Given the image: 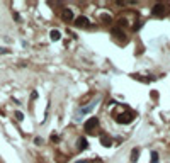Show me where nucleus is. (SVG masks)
<instances>
[{
    "mask_svg": "<svg viewBox=\"0 0 170 163\" xmlns=\"http://www.w3.org/2000/svg\"><path fill=\"white\" fill-rule=\"evenodd\" d=\"M87 148V139L85 138H80V139H78V150H85Z\"/></svg>",
    "mask_w": 170,
    "mask_h": 163,
    "instance_id": "7",
    "label": "nucleus"
},
{
    "mask_svg": "<svg viewBox=\"0 0 170 163\" xmlns=\"http://www.w3.org/2000/svg\"><path fill=\"white\" fill-rule=\"evenodd\" d=\"M97 126H99V121H97L95 117H90L89 121L85 122V131L87 133H94L97 129Z\"/></svg>",
    "mask_w": 170,
    "mask_h": 163,
    "instance_id": "2",
    "label": "nucleus"
},
{
    "mask_svg": "<svg viewBox=\"0 0 170 163\" xmlns=\"http://www.w3.org/2000/svg\"><path fill=\"white\" fill-rule=\"evenodd\" d=\"M77 163H90V161H77Z\"/></svg>",
    "mask_w": 170,
    "mask_h": 163,
    "instance_id": "13",
    "label": "nucleus"
},
{
    "mask_svg": "<svg viewBox=\"0 0 170 163\" xmlns=\"http://www.w3.org/2000/svg\"><path fill=\"white\" fill-rule=\"evenodd\" d=\"M60 36H61L60 31H56V29H55V31H51V38L53 39H60Z\"/></svg>",
    "mask_w": 170,
    "mask_h": 163,
    "instance_id": "10",
    "label": "nucleus"
},
{
    "mask_svg": "<svg viewBox=\"0 0 170 163\" xmlns=\"http://www.w3.org/2000/svg\"><path fill=\"white\" fill-rule=\"evenodd\" d=\"M75 24H77L78 27H87V26H90V20L87 19L85 16H80V17H77V19H75Z\"/></svg>",
    "mask_w": 170,
    "mask_h": 163,
    "instance_id": "4",
    "label": "nucleus"
},
{
    "mask_svg": "<svg viewBox=\"0 0 170 163\" xmlns=\"http://www.w3.org/2000/svg\"><path fill=\"white\" fill-rule=\"evenodd\" d=\"M116 119H117L119 122H122V124H126V122H129V121L133 119V114L128 111V112H122V114H119Z\"/></svg>",
    "mask_w": 170,
    "mask_h": 163,
    "instance_id": "3",
    "label": "nucleus"
},
{
    "mask_svg": "<svg viewBox=\"0 0 170 163\" xmlns=\"http://www.w3.org/2000/svg\"><path fill=\"white\" fill-rule=\"evenodd\" d=\"M2 53H9V51H7L5 48H0V54H2Z\"/></svg>",
    "mask_w": 170,
    "mask_h": 163,
    "instance_id": "12",
    "label": "nucleus"
},
{
    "mask_svg": "<svg viewBox=\"0 0 170 163\" xmlns=\"http://www.w3.org/2000/svg\"><path fill=\"white\" fill-rule=\"evenodd\" d=\"M100 143H102L104 146H111V144H113V139H111L107 134H104L102 138H100Z\"/></svg>",
    "mask_w": 170,
    "mask_h": 163,
    "instance_id": "6",
    "label": "nucleus"
},
{
    "mask_svg": "<svg viewBox=\"0 0 170 163\" xmlns=\"http://www.w3.org/2000/svg\"><path fill=\"white\" fill-rule=\"evenodd\" d=\"M113 36H114V38H121V39H126V36L122 34V32L119 31V29H114V31H113Z\"/></svg>",
    "mask_w": 170,
    "mask_h": 163,
    "instance_id": "8",
    "label": "nucleus"
},
{
    "mask_svg": "<svg viewBox=\"0 0 170 163\" xmlns=\"http://www.w3.org/2000/svg\"><path fill=\"white\" fill-rule=\"evenodd\" d=\"M153 14H155L157 17H165V16L168 14V7L163 5V3H158V5L153 7Z\"/></svg>",
    "mask_w": 170,
    "mask_h": 163,
    "instance_id": "1",
    "label": "nucleus"
},
{
    "mask_svg": "<svg viewBox=\"0 0 170 163\" xmlns=\"http://www.w3.org/2000/svg\"><path fill=\"white\" fill-rule=\"evenodd\" d=\"M138 155H140V150H138V148H135V150H133V153H131V161L138 160Z\"/></svg>",
    "mask_w": 170,
    "mask_h": 163,
    "instance_id": "9",
    "label": "nucleus"
},
{
    "mask_svg": "<svg viewBox=\"0 0 170 163\" xmlns=\"http://www.w3.org/2000/svg\"><path fill=\"white\" fill-rule=\"evenodd\" d=\"M151 163H157V153H155V151L151 153Z\"/></svg>",
    "mask_w": 170,
    "mask_h": 163,
    "instance_id": "11",
    "label": "nucleus"
},
{
    "mask_svg": "<svg viewBox=\"0 0 170 163\" xmlns=\"http://www.w3.org/2000/svg\"><path fill=\"white\" fill-rule=\"evenodd\" d=\"M61 17H63L65 20H71V19H73V14H71L70 9H63V12H61Z\"/></svg>",
    "mask_w": 170,
    "mask_h": 163,
    "instance_id": "5",
    "label": "nucleus"
}]
</instances>
